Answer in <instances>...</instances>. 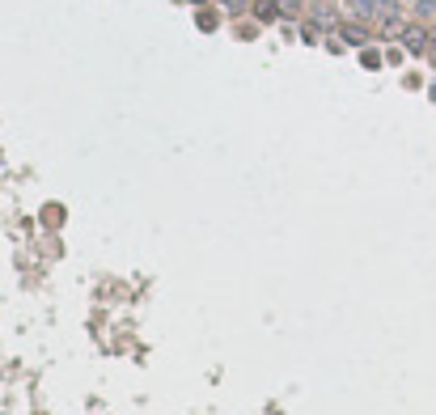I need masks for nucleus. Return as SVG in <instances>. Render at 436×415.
<instances>
[{
	"label": "nucleus",
	"mask_w": 436,
	"mask_h": 415,
	"mask_svg": "<svg viewBox=\"0 0 436 415\" xmlns=\"http://www.w3.org/2000/svg\"><path fill=\"white\" fill-rule=\"evenodd\" d=\"M398 38H403V47L411 51V56H423V51H428V30H423V26H411V22H407V30H403Z\"/></svg>",
	"instance_id": "f257e3e1"
},
{
	"label": "nucleus",
	"mask_w": 436,
	"mask_h": 415,
	"mask_svg": "<svg viewBox=\"0 0 436 415\" xmlns=\"http://www.w3.org/2000/svg\"><path fill=\"white\" fill-rule=\"evenodd\" d=\"M348 13L360 17V22H373L377 17V0H348Z\"/></svg>",
	"instance_id": "f03ea898"
},
{
	"label": "nucleus",
	"mask_w": 436,
	"mask_h": 415,
	"mask_svg": "<svg viewBox=\"0 0 436 415\" xmlns=\"http://www.w3.org/2000/svg\"><path fill=\"white\" fill-rule=\"evenodd\" d=\"M339 34H343V42H352V47H364V42H368V30H364V26H339Z\"/></svg>",
	"instance_id": "7ed1b4c3"
},
{
	"label": "nucleus",
	"mask_w": 436,
	"mask_h": 415,
	"mask_svg": "<svg viewBox=\"0 0 436 415\" xmlns=\"http://www.w3.org/2000/svg\"><path fill=\"white\" fill-rule=\"evenodd\" d=\"M276 13H280V0H258L254 5V17H263V22H271Z\"/></svg>",
	"instance_id": "20e7f679"
},
{
	"label": "nucleus",
	"mask_w": 436,
	"mask_h": 415,
	"mask_svg": "<svg viewBox=\"0 0 436 415\" xmlns=\"http://www.w3.org/2000/svg\"><path fill=\"white\" fill-rule=\"evenodd\" d=\"M313 26H318V30H331V26H335V13L318 5V9H313Z\"/></svg>",
	"instance_id": "39448f33"
},
{
	"label": "nucleus",
	"mask_w": 436,
	"mask_h": 415,
	"mask_svg": "<svg viewBox=\"0 0 436 415\" xmlns=\"http://www.w3.org/2000/svg\"><path fill=\"white\" fill-rule=\"evenodd\" d=\"M428 56H432V60H436V26H432V30H428Z\"/></svg>",
	"instance_id": "423d86ee"
},
{
	"label": "nucleus",
	"mask_w": 436,
	"mask_h": 415,
	"mask_svg": "<svg viewBox=\"0 0 436 415\" xmlns=\"http://www.w3.org/2000/svg\"><path fill=\"white\" fill-rule=\"evenodd\" d=\"M225 5H229V9H246V0H225Z\"/></svg>",
	"instance_id": "0eeeda50"
},
{
	"label": "nucleus",
	"mask_w": 436,
	"mask_h": 415,
	"mask_svg": "<svg viewBox=\"0 0 436 415\" xmlns=\"http://www.w3.org/2000/svg\"><path fill=\"white\" fill-rule=\"evenodd\" d=\"M191 5H208V0H191Z\"/></svg>",
	"instance_id": "6e6552de"
}]
</instances>
